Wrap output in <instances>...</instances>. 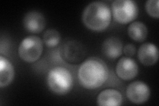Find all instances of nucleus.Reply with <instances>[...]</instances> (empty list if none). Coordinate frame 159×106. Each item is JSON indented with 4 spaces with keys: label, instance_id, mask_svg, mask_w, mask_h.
Here are the masks:
<instances>
[{
    "label": "nucleus",
    "instance_id": "obj_4",
    "mask_svg": "<svg viewBox=\"0 0 159 106\" xmlns=\"http://www.w3.org/2000/svg\"><path fill=\"white\" fill-rule=\"evenodd\" d=\"M111 13L116 22L127 24L137 17L139 8L133 0H115L111 4Z\"/></svg>",
    "mask_w": 159,
    "mask_h": 106
},
{
    "label": "nucleus",
    "instance_id": "obj_9",
    "mask_svg": "<svg viewBox=\"0 0 159 106\" xmlns=\"http://www.w3.org/2000/svg\"><path fill=\"white\" fill-rule=\"evenodd\" d=\"M23 23L25 29L29 33H40L45 27L46 20L41 13L31 11L25 15Z\"/></svg>",
    "mask_w": 159,
    "mask_h": 106
},
{
    "label": "nucleus",
    "instance_id": "obj_7",
    "mask_svg": "<svg viewBox=\"0 0 159 106\" xmlns=\"http://www.w3.org/2000/svg\"><path fill=\"white\" fill-rule=\"evenodd\" d=\"M64 60L71 64H77L84 58L86 51L83 45L78 41H70L64 43L61 50Z\"/></svg>",
    "mask_w": 159,
    "mask_h": 106
},
{
    "label": "nucleus",
    "instance_id": "obj_5",
    "mask_svg": "<svg viewBox=\"0 0 159 106\" xmlns=\"http://www.w3.org/2000/svg\"><path fill=\"white\" fill-rule=\"evenodd\" d=\"M43 51L42 40L34 35L23 39L18 48V54L20 58L29 63L37 61L41 57Z\"/></svg>",
    "mask_w": 159,
    "mask_h": 106
},
{
    "label": "nucleus",
    "instance_id": "obj_15",
    "mask_svg": "<svg viewBox=\"0 0 159 106\" xmlns=\"http://www.w3.org/2000/svg\"><path fill=\"white\" fill-rule=\"evenodd\" d=\"M61 39V34L55 29H48L43 35V42L48 47H57Z\"/></svg>",
    "mask_w": 159,
    "mask_h": 106
},
{
    "label": "nucleus",
    "instance_id": "obj_12",
    "mask_svg": "<svg viewBox=\"0 0 159 106\" xmlns=\"http://www.w3.org/2000/svg\"><path fill=\"white\" fill-rule=\"evenodd\" d=\"M123 44L119 39L111 37L104 41L102 46L103 54L109 59H116L121 55Z\"/></svg>",
    "mask_w": 159,
    "mask_h": 106
},
{
    "label": "nucleus",
    "instance_id": "obj_11",
    "mask_svg": "<svg viewBox=\"0 0 159 106\" xmlns=\"http://www.w3.org/2000/svg\"><path fill=\"white\" fill-rule=\"evenodd\" d=\"M122 102V95L116 89L104 90L97 98V104L99 106H119Z\"/></svg>",
    "mask_w": 159,
    "mask_h": 106
},
{
    "label": "nucleus",
    "instance_id": "obj_2",
    "mask_svg": "<svg viewBox=\"0 0 159 106\" xmlns=\"http://www.w3.org/2000/svg\"><path fill=\"white\" fill-rule=\"evenodd\" d=\"M82 19L84 25L89 30L103 31L111 23V9L104 2H93L84 9Z\"/></svg>",
    "mask_w": 159,
    "mask_h": 106
},
{
    "label": "nucleus",
    "instance_id": "obj_6",
    "mask_svg": "<svg viewBox=\"0 0 159 106\" xmlns=\"http://www.w3.org/2000/svg\"><path fill=\"white\" fill-rule=\"evenodd\" d=\"M127 97L131 102L142 104L150 98L151 90L148 85L142 81H135L129 84L126 90Z\"/></svg>",
    "mask_w": 159,
    "mask_h": 106
},
{
    "label": "nucleus",
    "instance_id": "obj_14",
    "mask_svg": "<svg viewBox=\"0 0 159 106\" xmlns=\"http://www.w3.org/2000/svg\"><path fill=\"white\" fill-rule=\"evenodd\" d=\"M127 32L129 37L133 41L143 42L147 37L148 29L145 23L141 21H135L129 25Z\"/></svg>",
    "mask_w": 159,
    "mask_h": 106
},
{
    "label": "nucleus",
    "instance_id": "obj_3",
    "mask_svg": "<svg viewBox=\"0 0 159 106\" xmlns=\"http://www.w3.org/2000/svg\"><path fill=\"white\" fill-rule=\"evenodd\" d=\"M47 83L49 89L54 94L66 95L73 88V77L67 68L56 67L48 72Z\"/></svg>",
    "mask_w": 159,
    "mask_h": 106
},
{
    "label": "nucleus",
    "instance_id": "obj_16",
    "mask_svg": "<svg viewBox=\"0 0 159 106\" xmlns=\"http://www.w3.org/2000/svg\"><path fill=\"white\" fill-rule=\"evenodd\" d=\"M158 0H148L145 3L146 12L151 17L158 19L159 11H158Z\"/></svg>",
    "mask_w": 159,
    "mask_h": 106
},
{
    "label": "nucleus",
    "instance_id": "obj_1",
    "mask_svg": "<svg viewBox=\"0 0 159 106\" xmlns=\"http://www.w3.org/2000/svg\"><path fill=\"white\" fill-rule=\"evenodd\" d=\"M109 76L106 62L97 57L89 58L83 62L78 70V78L82 87L88 90L96 89L105 83Z\"/></svg>",
    "mask_w": 159,
    "mask_h": 106
},
{
    "label": "nucleus",
    "instance_id": "obj_8",
    "mask_svg": "<svg viewBox=\"0 0 159 106\" xmlns=\"http://www.w3.org/2000/svg\"><path fill=\"white\" fill-rule=\"evenodd\" d=\"M116 72L119 78L129 81L137 76L139 72V67L135 60L131 57H123L118 60Z\"/></svg>",
    "mask_w": 159,
    "mask_h": 106
},
{
    "label": "nucleus",
    "instance_id": "obj_17",
    "mask_svg": "<svg viewBox=\"0 0 159 106\" xmlns=\"http://www.w3.org/2000/svg\"><path fill=\"white\" fill-rule=\"evenodd\" d=\"M123 51L127 57H131L136 53V47L133 44H127L123 47Z\"/></svg>",
    "mask_w": 159,
    "mask_h": 106
},
{
    "label": "nucleus",
    "instance_id": "obj_13",
    "mask_svg": "<svg viewBox=\"0 0 159 106\" xmlns=\"http://www.w3.org/2000/svg\"><path fill=\"white\" fill-rule=\"evenodd\" d=\"M15 77L12 63L2 55L0 56V88H6L11 84Z\"/></svg>",
    "mask_w": 159,
    "mask_h": 106
},
{
    "label": "nucleus",
    "instance_id": "obj_10",
    "mask_svg": "<svg viewBox=\"0 0 159 106\" xmlns=\"http://www.w3.org/2000/svg\"><path fill=\"white\" fill-rule=\"evenodd\" d=\"M158 50L155 44L151 43H144L138 50V58L143 65L152 66L158 60Z\"/></svg>",
    "mask_w": 159,
    "mask_h": 106
}]
</instances>
